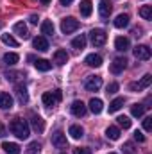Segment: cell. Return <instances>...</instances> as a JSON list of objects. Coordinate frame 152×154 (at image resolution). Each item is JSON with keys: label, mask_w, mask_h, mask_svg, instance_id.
Listing matches in <instances>:
<instances>
[{"label": "cell", "mask_w": 152, "mask_h": 154, "mask_svg": "<svg viewBox=\"0 0 152 154\" xmlns=\"http://www.w3.org/2000/svg\"><path fill=\"white\" fill-rule=\"evenodd\" d=\"M9 127H11V133L16 138H20V140H27L29 134H31V127H29V124L23 118H14Z\"/></svg>", "instance_id": "1"}, {"label": "cell", "mask_w": 152, "mask_h": 154, "mask_svg": "<svg viewBox=\"0 0 152 154\" xmlns=\"http://www.w3.org/2000/svg\"><path fill=\"white\" fill-rule=\"evenodd\" d=\"M61 99H63V93H61L59 90H56V91H47V93H43V97H41L43 104H45V106H48V108H52V106L59 104V102H61Z\"/></svg>", "instance_id": "2"}, {"label": "cell", "mask_w": 152, "mask_h": 154, "mask_svg": "<svg viewBox=\"0 0 152 154\" xmlns=\"http://www.w3.org/2000/svg\"><path fill=\"white\" fill-rule=\"evenodd\" d=\"M77 29H79V20H75L74 16H66V18L61 20V31H63V34H70V32H74Z\"/></svg>", "instance_id": "3"}, {"label": "cell", "mask_w": 152, "mask_h": 154, "mask_svg": "<svg viewBox=\"0 0 152 154\" xmlns=\"http://www.w3.org/2000/svg\"><path fill=\"white\" fill-rule=\"evenodd\" d=\"M90 36H91V43H93L95 47H102V45L106 43V39H108L106 31H102V29H93V31L90 32Z\"/></svg>", "instance_id": "4"}, {"label": "cell", "mask_w": 152, "mask_h": 154, "mask_svg": "<svg viewBox=\"0 0 152 154\" xmlns=\"http://www.w3.org/2000/svg\"><path fill=\"white\" fill-rule=\"evenodd\" d=\"M52 145L57 147V149H66L68 147V142H66V134L63 131H56L52 134Z\"/></svg>", "instance_id": "5"}, {"label": "cell", "mask_w": 152, "mask_h": 154, "mask_svg": "<svg viewBox=\"0 0 152 154\" xmlns=\"http://www.w3.org/2000/svg\"><path fill=\"white\" fill-rule=\"evenodd\" d=\"M134 57L140 61H149L150 59V48L147 45H136L134 47Z\"/></svg>", "instance_id": "6"}, {"label": "cell", "mask_w": 152, "mask_h": 154, "mask_svg": "<svg viewBox=\"0 0 152 154\" xmlns=\"http://www.w3.org/2000/svg\"><path fill=\"white\" fill-rule=\"evenodd\" d=\"M100 86H102V77H99V75L88 77L86 82H84V88L88 91H97V90H100Z\"/></svg>", "instance_id": "7"}, {"label": "cell", "mask_w": 152, "mask_h": 154, "mask_svg": "<svg viewBox=\"0 0 152 154\" xmlns=\"http://www.w3.org/2000/svg\"><path fill=\"white\" fill-rule=\"evenodd\" d=\"M150 82H152V75H150V74H147V75L141 77V81H140V82H132V84H131V90H132V91H141V90L149 88V86H150Z\"/></svg>", "instance_id": "8"}, {"label": "cell", "mask_w": 152, "mask_h": 154, "mask_svg": "<svg viewBox=\"0 0 152 154\" xmlns=\"http://www.w3.org/2000/svg\"><path fill=\"white\" fill-rule=\"evenodd\" d=\"M111 11H113V5H111L109 0H100L99 2V14H100V18H104V20L109 18Z\"/></svg>", "instance_id": "9"}, {"label": "cell", "mask_w": 152, "mask_h": 154, "mask_svg": "<svg viewBox=\"0 0 152 154\" xmlns=\"http://www.w3.org/2000/svg\"><path fill=\"white\" fill-rule=\"evenodd\" d=\"M14 93H16V99H18L20 104H27L29 102V93H27V88L23 84H16Z\"/></svg>", "instance_id": "10"}, {"label": "cell", "mask_w": 152, "mask_h": 154, "mask_svg": "<svg viewBox=\"0 0 152 154\" xmlns=\"http://www.w3.org/2000/svg\"><path fill=\"white\" fill-rule=\"evenodd\" d=\"M70 111L75 116H84L86 111H88V108H86V104H84L82 100H74L72 106H70Z\"/></svg>", "instance_id": "11"}, {"label": "cell", "mask_w": 152, "mask_h": 154, "mask_svg": "<svg viewBox=\"0 0 152 154\" xmlns=\"http://www.w3.org/2000/svg\"><path fill=\"white\" fill-rule=\"evenodd\" d=\"M125 66H127V59L125 57H116L113 63H111L109 70H111V74H120V72H123Z\"/></svg>", "instance_id": "12"}, {"label": "cell", "mask_w": 152, "mask_h": 154, "mask_svg": "<svg viewBox=\"0 0 152 154\" xmlns=\"http://www.w3.org/2000/svg\"><path fill=\"white\" fill-rule=\"evenodd\" d=\"M66 61H68V54H66V50L59 48V50L54 52V63H56L57 66H63Z\"/></svg>", "instance_id": "13"}, {"label": "cell", "mask_w": 152, "mask_h": 154, "mask_svg": "<svg viewBox=\"0 0 152 154\" xmlns=\"http://www.w3.org/2000/svg\"><path fill=\"white\" fill-rule=\"evenodd\" d=\"M84 63H86L88 66L99 68V66L102 65V57H100L99 54H88V56H86V59H84Z\"/></svg>", "instance_id": "14"}, {"label": "cell", "mask_w": 152, "mask_h": 154, "mask_svg": "<svg viewBox=\"0 0 152 154\" xmlns=\"http://www.w3.org/2000/svg\"><path fill=\"white\" fill-rule=\"evenodd\" d=\"M129 47H131V43H129V39H127V38L118 36V38L114 39V48H116L118 52H127V50H129Z\"/></svg>", "instance_id": "15"}, {"label": "cell", "mask_w": 152, "mask_h": 154, "mask_svg": "<svg viewBox=\"0 0 152 154\" xmlns=\"http://www.w3.org/2000/svg\"><path fill=\"white\" fill-rule=\"evenodd\" d=\"M31 125H32V129H34L36 133H43V131H45V122H43V118L38 116V115L31 116Z\"/></svg>", "instance_id": "16"}, {"label": "cell", "mask_w": 152, "mask_h": 154, "mask_svg": "<svg viewBox=\"0 0 152 154\" xmlns=\"http://www.w3.org/2000/svg\"><path fill=\"white\" fill-rule=\"evenodd\" d=\"M13 108V97L5 91L0 93V109H11Z\"/></svg>", "instance_id": "17"}, {"label": "cell", "mask_w": 152, "mask_h": 154, "mask_svg": "<svg viewBox=\"0 0 152 154\" xmlns=\"http://www.w3.org/2000/svg\"><path fill=\"white\" fill-rule=\"evenodd\" d=\"M13 31L20 36L22 39H27L29 38V31H27V25L23 23V22H18V23H14V27H13Z\"/></svg>", "instance_id": "18"}, {"label": "cell", "mask_w": 152, "mask_h": 154, "mask_svg": "<svg viewBox=\"0 0 152 154\" xmlns=\"http://www.w3.org/2000/svg\"><path fill=\"white\" fill-rule=\"evenodd\" d=\"M102 109H104V102H102L100 99H91V100H90V111H91L93 115L102 113Z\"/></svg>", "instance_id": "19"}, {"label": "cell", "mask_w": 152, "mask_h": 154, "mask_svg": "<svg viewBox=\"0 0 152 154\" xmlns=\"http://www.w3.org/2000/svg\"><path fill=\"white\" fill-rule=\"evenodd\" d=\"M32 45H34V48H38L41 52L48 50V41H47L45 36H36V38L32 39Z\"/></svg>", "instance_id": "20"}, {"label": "cell", "mask_w": 152, "mask_h": 154, "mask_svg": "<svg viewBox=\"0 0 152 154\" xmlns=\"http://www.w3.org/2000/svg\"><path fill=\"white\" fill-rule=\"evenodd\" d=\"M2 149L5 154H20V145L18 143H13V142H4L2 143Z\"/></svg>", "instance_id": "21"}, {"label": "cell", "mask_w": 152, "mask_h": 154, "mask_svg": "<svg viewBox=\"0 0 152 154\" xmlns=\"http://www.w3.org/2000/svg\"><path fill=\"white\" fill-rule=\"evenodd\" d=\"M79 9H81V14H82L84 18H88V16L91 14V11H93V4H91V0H82Z\"/></svg>", "instance_id": "22"}, {"label": "cell", "mask_w": 152, "mask_h": 154, "mask_svg": "<svg viewBox=\"0 0 152 154\" xmlns=\"http://www.w3.org/2000/svg\"><path fill=\"white\" fill-rule=\"evenodd\" d=\"M68 134H70L74 140H79V138H82V136H84V129H82L81 125L74 124V125H70V129H68Z\"/></svg>", "instance_id": "23"}, {"label": "cell", "mask_w": 152, "mask_h": 154, "mask_svg": "<svg viewBox=\"0 0 152 154\" xmlns=\"http://www.w3.org/2000/svg\"><path fill=\"white\" fill-rule=\"evenodd\" d=\"M114 27L116 29H123V27H127L129 25V16L127 14H118L116 18H114Z\"/></svg>", "instance_id": "24"}, {"label": "cell", "mask_w": 152, "mask_h": 154, "mask_svg": "<svg viewBox=\"0 0 152 154\" xmlns=\"http://www.w3.org/2000/svg\"><path fill=\"white\" fill-rule=\"evenodd\" d=\"M72 47H74V48H79V50H82V48L86 47V34H79L77 38L72 39Z\"/></svg>", "instance_id": "25"}, {"label": "cell", "mask_w": 152, "mask_h": 154, "mask_svg": "<svg viewBox=\"0 0 152 154\" xmlns=\"http://www.w3.org/2000/svg\"><path fill=\"white\" fill-rule=\"evenodd\" d=\"M41 34H45V36H52L54 34V23L50 20H47V22L41 23Z\"/></svg>", "instance_id": "26"}, {"label": "cell", "mask_w": 152, "mask_h": 154, "mask_svg": "<svg viewBox=\"0 0 152 154\" xmlns=\"http://www.w3.org/2000/svg\"><path fill=\"white\" fill-rule=\"evenodd\" d=\"M18 59H20V56H18V54H14V52H7V54L4 56V63H5V65H9V66L16 65V63H18Z\"/></svg>", "instance_id": "27"}, {"label": "cell", "mask_w": 152, "mask_h": 154, "mask_svg": "<svg viewBox=\"0 0 152 154\" xmlns=\"http://www.w3.org/2000/svg\"><path fill=\"white\" fill-rule=\"evenodd\" d=\"M34 66L38 68L39 72H48V70L52 68V63H50V61H47V59H38V61L34 63Z\"/></svg>", "instance_id": "28"}, {"label": "cell", "mask_w": 152, "mask_h": 154, "mask_svg": "<svg viewBox=\"0 0 152 154\" xmlns=\"http://www.w3.org/2000/svg\"><path fill=\"white\" fill-rule=\"evenodd\" d=\"M120 134H122V133H120V129H118V127H114V125H109V127L106 129V136H108L109 140H118V138H120Z\"/></svg>", "instance_id": "29"}, {"label": "cell", "mask_w": 152, "mask_h": 154, "mask_svg": "<svg viewBox=\"0 0 152 154\" xmlns=\"http://www.w3.org/2000/svg\"><path fill=\"white\" fill-rule=\"evenodd\" d=\"M143 113H145V106H143V104H134V106L131 108V115L136 116V118L143 116Z\"/></svg>", "instance_id": "30"}, {"label": "cell", "mask_w": 152, "mask_h": 154, "mask_svg": "<svg viewBox=\"0 0 152 154\" xmlns=\"http://www.w3.org/2000/svg\"><path fill=\"white\" fill-rule=\"evenodd\" d=\"M122 106H123V99H122V97L114 99L113 102L109 104V113H116V111H118V109H120Z\"/></svg>", "instance_id": "31"}, {"label": "cell", "mask_w": 152, "mask_h": 154, "mask_svg": "<svg viewBox=\"0 0 152 154\" xmlns=\"http://www.w3.org/2000/svg\"><path fill=\"white\" fill-rule=\"evenodd\" d=\"M41 152V143L39 142H31L27 145V154H39Z\"/></svg>", "instance_id": "32"}, {"label": "cell", "mask_w": 152, "mask_h": 154, "mask_svg": "<svg viewBox=\"0 0 152 154\" xmlns=\"http://www.w3.org/2000/svg\"><path fill=\"white\" fill-rule=\"evenodd\" d=\"M140 16L143 20H152V5H143L140 9Z\"/></svg>", "instance_id": "33"}, {"label": "cell", "mask_w": 152, "mask_h": 154, "mask_svg": "<svg viewBox=\"0 0 152 154\" xmlns=\"http://www.w3.org/2000/svg\"><path fill=\"white\" fill-rule=\"evenodd\" d=\"M0 39H2V43H4V45H9V47H18V41L13 38L11 34H2V36H0Z\"/></svg>", "instance_id": "34"}, {"label": "cell", "mask_w": 152, "mask_h": 154, "mask_svg": "<svg viewBox=\"0 0 152 154\" xmlns=\"http://www.w3.org/2000/svg\"><path fill=\"white\" fill-rule=\"evenodd\" d=\"M116 120H118V125H120V127H123V129H129V127H131L129 116H118Z\"/></svg>", "instance_id": "35"}, {"label": "cell", "mask_w": 152, "mask_h": 154, "mask_svg": "<svg viewBox=\"0 0 152 154\" xmlns=\"http://www.w3.org/2000/svg\"><path fill=\"white\" fill-rule=\"evenodd\" d=\"M22 75H23L22 72H7V74H5L7 81H13V82H14V81H18V79H20Z\"/></svg>", "instance_id": "36"}, {"label": "cell", "mask_w": 152, "mask_h": 154, "mask_svg": "<svg viewBox=\"0 0 152 154\" xmlns=\"http://www.w3.org/2000/svg\"><path fill=\"white\" fill-rule=\"evenodd\" d=\"M123 152L125 154H136V149H134V145L131 143V142H127V143H123Z\"/></svg>", "instance_id": "37"}, {"label": "cell", "mask_w": 152, "mask_h": 154, "mask_svg": "<svg viewBox=\"0 0 152 154\" xmlns=\"http://www.w3.org/2000/svg\"><path fill=\"white\" fill-rule=\"evenodd\" d=\"M143 129L149 133V131H152V116H147L145 120H143Z\"/></svg>", "instance_id": "38"}, {"label": "cell", "mask_w": 152, "mask_h": 154, "mask_svg": "<svg viewBox=\"0 0 152 154\" xmlns=\"http://www.w3.org/2000/svg\"><path fill=\"white\" fill-rule=\"evenodd\" d=\"M134 140H136V142H140V143H143V142H145L143 133H141V131H136V133H134Z\"/></svg>", "instance_id": "39"}, {"label": "cell", "mask_w": 152, "mask_h": 154, "mask_svg": "<svg viewBox=\"0 0 152 154\" xmlns=\"http://www.w3.org/2000/svg\"><path fill=\"white\" fill-rule=\"evenodd\" d=\"M118 91V82H111L108 86V93H116Z\"/></svg>", "instance_id": "40"}, {"label": "cell", "mask_w": 152, "mask_h": 154, "mask_svg": "<svg viewBox=\"0 0 152 154\" xmlns=\"http://www.w3.org/2000/svg\"><path fill=\"white\" fill-rule=\"evenodd\" d=\"M74 154H91V151L86 149V147H77L75 151H74Z\"/></svg>", "instance_id": "41"}, {"label": "cell", "mask_w": 152, "mask_h": 154, "mask_svg": "<svg viewBox=\"0 0 152 154\" xmlns=\"http://www.w3.org/2000/svg\"><path fill=\"white\" fill-rule=\"evenodd\" d=\"M38 16H36V14H32V16H31V18H29V22H31V23H32V25H36V23H38Z\"/></svg>", "instance_id": "42"}, {"label": "cell", "mask_w": 152, "mask_h": 154, "mask_svg": "<svg viewBox=\"0 0 152 154\" xmlns=\"http://www.w3.org/2000/svg\"><path fill=\"white\" fill-rule=\"evenodd\" d=\"M2 136H5V127L0 124V138H2Z\"/></svg>", "instance_id": "43"}, {"label": "cell", "mask_w": 152, "mask_h": 154, "mask_svg": "<svg viewBox=\"0 0 152 154\" xmlns=\"http://www.w3.org/2000/svg\"><path fill=\"white\" fill-rule=\"evenodd\" d=\"M59 2H61V4H63V5H70V4H72V2H74V0H59Z\"/></svg>", "instance_id": "44"}, {"label": "cell", "mask_w": 152, "mask_h": 154, "mask_svg": "<svg viewBox=\"0 0 152 154\" xmlns=\"http://www.w3.org/2000/svg\"><path fill=\"white\" fill-rule=\"evenodd\" d=\"M41 4H50V0H39Z\"/></svg>", "instance_id": "45"}, {"label": "cell", "mask_w": 152, "mask_h": 154, "mask_svg": "<svg viewBox=\"0 0 152 154\" xmlns=\"http://www.w3.org/2000/svg\"><path fill=\"white\" fill-rule=\"evenodd\" d=\"M109 154H116V152H109Z\"/></svg>", "instance_id": "46"}, {"label": "cell", "mask_w": 152, "mask_h": 154, "mask_svg": "<svg viewBox=\"0 0 152 154\" xmlns=\"http://www.w3.org/2000/svg\"><path fill=\"white\" fill-rule=\"evenodd\" d=\"M63 154H65V152H63Z\"/></svg>", "instance_id": "47"}]
</instances>
